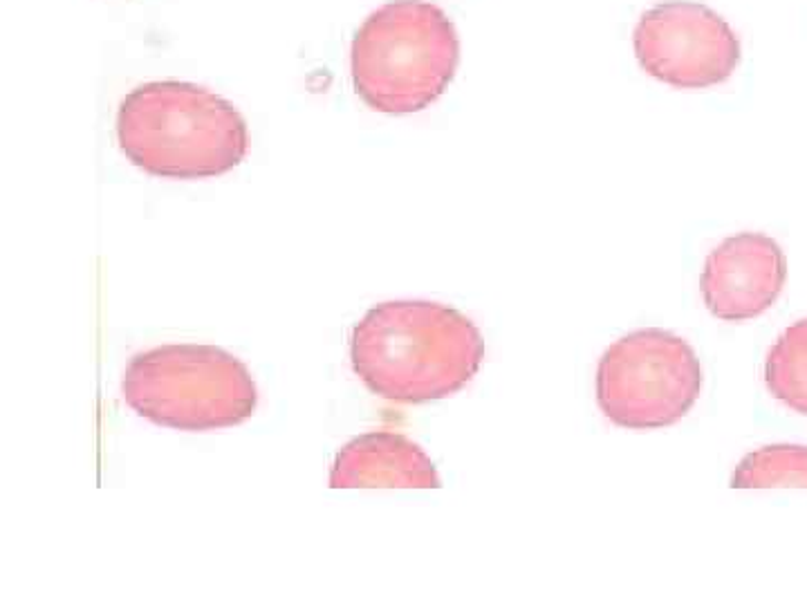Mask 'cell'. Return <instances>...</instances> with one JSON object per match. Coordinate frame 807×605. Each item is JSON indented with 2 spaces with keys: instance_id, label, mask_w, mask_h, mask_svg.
<instances>
[{
  "instance_id": "8",
  "label": "cell",
  "mask_w": 807,
  "mask_h": 605,
  "mask_svg": "<svg viewBox=\"0 0 807 605\" xmlns=\"http://www.w3.org/2000/svg\"><path fill=\"white\" fill-rule=\"evenodd\" d=\"M333 489H440L431 458L407 436L370 430L350 440L335 458Z\"/></svg>"
},
{
  "instance_id": "6",
  "label": "cell",
  "mask_w": 807,
  "mask_h": 605,
  "mask_svg": "<svg viewBox=\"0 0 807 605\" xmlns=\"http://www.w3.org/2000/svg\"><path fill=\"white\" fill-rule=\"evenodd\" d=\"M639 67L678 91H704L730 81L741 65V39L717 12L691 0H664L646 10L632 32Z\"/></svg>"
},
{
  "instance_id": "3",
  "label": "cell",
  "mask_w": 807,
  "mask_h": 605,
  "mask_svg": "<svg viewBox=\"0 0 807 605\" xmlns=\"http://www.w3.org/2000/svg\"><path fill=\"white\" fill-rule=\"evenodd\" d=\"M458 63L455 25L429 0H390L361 23L350 45L355 93L384 115H411L436 104Z\"/></svg>"
},
{
  "instance_id": "7",
  "label": "cell",
  "mask_w": 807,
  "mask_h": 605,
  "mask_svg": "<svg viewBox=\"0 0 807 605\" xmlns=\"http://www.w3.org/2000/svg\"><path fill=\"white\" fill-rule=\"evenodd\" d=\"M785 281L787 258L780 244L765 233L743 231L706 255L700 288L715 319L743 323L765 314L778 301Z\"/></svg>"
},
{
  "instance_id": "4",
  "label": "cell",
  "mask_w": 807,
  "mask_h": 605,
  "mask_svg": "<svg viewBox=\"0 0 807 605\" xmlns=\"http://www.w3.org/2000/svg\"><path fill=\"white\" fill-rule=\"evenodd\" d=\"M124 401L144 419L176 430H216L250 419L259 388L248 366L216 345H159L130 359Z\"/></svg>"
},
{
  "instance_id": "10",
  "label": "cell",
  "mask_w": 807,
  "mask_h": 605,
  "mask_svg": "<svg viewBox=\"0 0 807 605\" xmlns=\"http://www.w3.org/2000/svg\"><path fill=\"white\" fill-rule=\"evenodd\" d=\"M734 489H772L803 487L807 489V447L772 445L741 460L732 476Z\"/></svg>"
},
{
  "instance_id": "9",
  "label": "cell",
  "mask_w": 807,
  "mask_h": 605,
  "mask_svg": "<svg viewBox=\"0 0 807 605\" xmlns=\"http://www.w3.org/2000/svg\"><path fill=\"white\" fill-rule=\"evenodd\" d=\"M765 386L787 408L807 415V319L792 323L765 362Z\"/></svg>"
},
{
  "instance_id": "1",
  "label": "cell",
  "mask_w": 807,
  "mask_h": 605,
  "mask_svg": "<svg viewBox=\"0 0 807 605\" xmlns=\"http://www.w3.org/2000/svg\"><path fill=\"white\" fill-rule=\"evenodd\" d=\"M353 371L379 397L425 404L455 395L480 371L484 341L455 307L388 301L368 310L350 336Z\"/></svg>"
},
{
  "instance_id": "5",
  "label": "cell",
  "mask_w": 807,
  "mask_h": 605,
  "mask_svg": "<svg viewBox=\"0 0 807 605\" xmlns=\"http://www.w3.org/2000/svg\"><path fill=\"white\" fill-rule=\"evenodd\" d=\"M700 390L702 366L695 351L669 330L630 332L599 359L597 401L621 428L673 426L693 408Z\"/></svg>"
},
{
  "instance_id": "2",
  "label": "cell",
  "mask_w": 807,
  "mask_h": 605,
  "mask_svg": "<svg viewBox=\"0 0 807 605\" xmlns=\"http://www.w3.org/2000/svg\"><path fill=\"white\" fill-rule=\"evenodd\" d=\"M122 153L148 176L216 178L248 155L242 115L220 95L187 81H153L130 91L117 113Z\"/></svg>"
}]
</instances>
